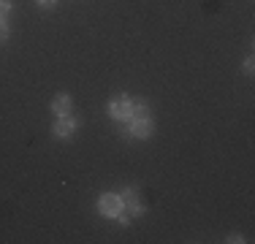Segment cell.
I'll return each mask as SVG.
<instances>
[{
	"instance_id": "1",
	"label": "cell",
	"mask_w": 255,
	"mask_h": 244,
	"mask_svg": "<svg viewBox=\"0 0 255 244\" xmlns=\"http://www.w3.org/2000/svg\"><path fill=\"white\" fill-rule=\"evenodd\" d=\"M125 125H128L125 133H123L125 138H141L144 141V138H152V133H155V122L149 114L147 117H133L130 122H125Z\"/></svg>"
},
{
	"instance_id": "2",
	"label": "cell",
	"mask_w": 255,
	"mask_h": 244,
	"mask_svg": "<svg viewBox=\"0 0 255 244\" xmlns=\"http://www.w3.org/2000/svg\"><path fill=\"white\" fill-rule=\"evenodd\" d=\"M109 117L117 120V122H130L133 120V98L128 95H117L109 101Z\"/></svg>"
},
{
	"instance_id": "3",
	"label": "cell",
	"mask_w": 255,
	"mask_h": 244,
	"mask_svg": "<svg viewBox=\"0 0 255 244\" xmlns=\"http://www.w3.org/2000/svg\"><path fill=\"white\" fill-rule=\"evenodd\" d=\"M79 125H82V120L76 117V114H65V117H57L52 125V136L60 138V141H68L71 136L79 130Z\"/></svg>"
},
{
	"instance_id": "4",
	"label": "cell",
	"mask_w": 255,
	"mask_h": 244,
	"mask_svg": "<svg viewBox=\"0 0 255 244\" xmlns=\"http://www.w3.org/2000/svg\"><path fill=\"white\" fill-rule=\"evenodd\" d=\"M120 198H123V209L130 212V217H141L147 212V204L138 195V187H123L120 190Z\"/></svg>"
},
{
	"instance_id": "5",
	"label": "cell",
	"mask_w": 255,
	"mask_h": 244,
	"mask_svg": "<svg viewBox=\"0 0 255 244\" xmlns=\"http://www.w3.org/2000/svg\"><path fill=\"white\" fill-rule=\"evenodd\" d=\"M98 212H101V217H106V220H114L123 212V198H120V193H103L101 198H98Z\"/></svg>"
},
{
	"instance_id": "6",
	"label": "cell",
	"mask_w": 255,
	"mask_h": 244,
	"mask_svg": "<svg viewBox=\"0 0 255 244\" xmlns=\"http://www.w3.org/2000/svg\"><path fill=\"white\" fill-rule=\"evenodd\" d=\"M52 114H54V117H65V114H71V95H65V93L54 95V101H52Z\"/></svg>"
},
{
	"instance_id": "7",
	"label": "cell",
	"mask_w": 255,
	"mask_h": 244,
	"mask_svg": "<svg viewBox=\"0 0 255 244\" xmlns=\"http://www.w3.org/2000/svg\"><path fill=\"white\" fill-rule=\"evenodd\" d=\"M147 114H149L147 98H133V117H147Z\"/></svg>"
},
{
	"instance_id": "8",
	"label": "cell",
	"mask_w": 255,
	"mask_h": 244,
	"mask_svg": "<svg viewBox=\"0 0 255 244\" xmlns=\"http://www.w3.org/2000/svg\"><path fill=\"white\" fill-rule=\"evenodd\" d=\"M11 14V0H0V19H8Z\"/></svg>"
},
{
	"instance_id": "9",
	"label": "cell",
	"mask_w": 255,
	"mask_h": 244,
	"mask_svg": "<svg viewBox=\"0 0 255 244\" xmlns=\"http://www.w3.org/2000/svg\"><path fill=\"white\" fill-rule=\"evenodd\" d=\"M8 33H11V30H8V22L0 19V44H3V41H8Z\"/></svg>"
},
{
	"instance_id": "10",
	"label": "cell",
	"mask_w": 255,
	"mask_h": 244,
	"mask_svg": "<svg viewBox=\"0 0 255 244\" xmlns=\"http://www.w3.org/2000/svg\"><path fill=\"white\" fill-rule=\"evenodd\" d=\"M253 68H255V60H253V54H250V57H245V63H242V71H245L247 76H250Z\"/></svg>"
},
{
	"instance_id": "11",
	"label": "cell",
	"mask_w": 255,
	"mask_h": 244,
	"mask_svg": "<svg viewBox=\"0 0 255 244\" xmlns=\"http://www.w3.org/2000/svg\"><path fill=\"white\" fill-rule=\"evenodd\" d=\"M57 3H60V0H35V5H38V8H46V11L54 8Z\"/></svg>"
},
{
	"instance_id": "12",
	"label": "cell",
	"mask_w": 255,
	"mask_h": 244,
	"mask_svg": "<svg viewBox=\"0 0 255 244\" xmlns=\"http://www.w3.org/2000/svg\"><path fill=\"white\" fill-rule=\"evenodd\" d=\"M226 242H231V244H242V242H245V236H242V234H231Z\"/></svg>"
}]
</instances>
